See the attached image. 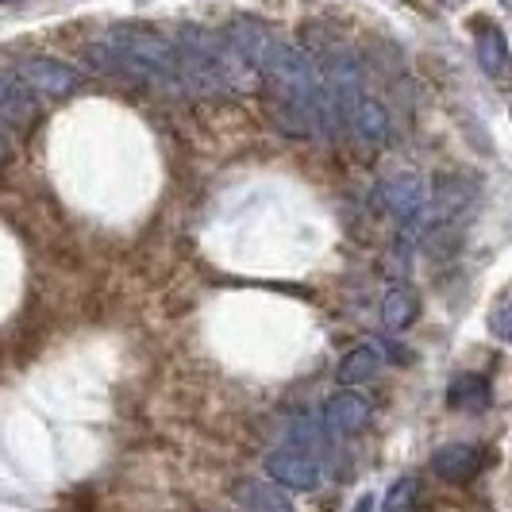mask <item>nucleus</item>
Returning <instances> with one entry per match:
<instances>
[{
	"instance_id": "f8f14e48",
	"label": "nucleus",
	"mask_w": 512,
	"mask_h": 512,
	"mask_svg": "<svg viewBox=\"0 0 512 512\" xmlns=\"http://www.w3.org/2000/svg\"><path fill=\"white\" fill-rule=\"evenodd\" d=\"M416 312H420V305H416L412 289H405V285H389V289H385V297H382L385 328H393V332H405L412 320H416Z\"/></svg>"
},
{
	"instance_id": "dca6fc26",
	"label": "nucleus",
	"mask_w": 512,
	"mask_h": 512,
	"mask_svg": "<svg viewBox=\"0 0 512 512\" xmlns=\"http://www.w3.org/2000/svg\"><path fill=\"white\" fill-rule=\"evenodd\" d=\"M251 512H289V505H285L282 497H274V493H258Z\"/></svg>"
},
{
	"instance_id": "9d476101",
	"label": "nucleus",
	"mask_w": 512,
	"mask_h": 512,
	"mask_svg": "<svg viewBox=\"0 0 512 512\" xmlns=\"http://www.w3.org/2000/svg\"><path fill=\"white\" fill-rule=\"evenodd\" d=\"M324 420H328V428L335 432H362L366 428V420H370V405L362 401L359 393H335L324 401Z\"/></svg>"
},
{
	"instance_id": "7ed1b4c3",
	"label": "nucleus",
	"mask_w": 512,
	"mask_h": 512,
	"mask_svg": "<svg viewBox=\"0 0 512 512\" xmlns=\"http://www.w3.org/2000/svg\"><path fill=\"white\" fill-rule=\"evenodd\" d=\"M378 205H382L393 220L416 224V220L428 212V185H424L420 174H412V170H397V174H389V178L378 185Z\"/></svg>"
},
{
	"instance_id": "20e7f679",
	"label": "nucleus",
	"mask_w": 512,
	"mask_h": 512,
	"mask_svg": "<svg viewBox=\"0 0 512 512\" xmlns=\"http://www.w3.org/2000/svg\"><path fill=\"white\" fill-rule=\"evenodd\" d=\"M16 77L24 81L31 93H43V97H66L81 85V74H77L70 62L62 58H47V54H35V58H24L16 66Z\"/></svg>"
},
{
	"instance_id": "a211bd4d",
	"label": "nucleus",
	"mask_w": 512,
	"mask_h": 512,
	"mask_svg": "<svg viewBox=\"0 0 512 512\" xmlns=\"http://www.w3.org/2000/svg\"><path fill=\"white\" fill-rule=\"evenodd\" d=\"M0 4H12V0H0Z\"/></svg>"
},
{
	"instance_id": "ddd939ff",
	"label": "nucleus",
	"mask_w": 512,
	"mask_h": 512,
	"mask_svg": "<svg viewBox=\"0 0 512 512\" xmlns=\"http://www.w3.org/2000/svg\"><path fill=\"white\" fill-rule=\"evenodd\" d=\"M378 370H382V355L374 347H355V351H347L343 362H339V382L366 385Z\"/></svg>"
},
{
	"instance_id": "1a4fd4ad",
	"label": "nucleus",
	"mask_w": 512,
	"mask_h": 512,
	"mask_svg": "<svg viewBox=\"0 0 512 512\" xmlns=\"http://www.w3.org/2000/svg\"><path fill=\"white\" fill-rule=\"evenodd\" d=\"M35 120V101L20 77H0V124L8 128H27Z\"/></svg>"
},
{
	"instance_id": "4468645a",
	"label": "nucleus",
	"mask_w": 512,
	"mask_h": 512,
	"mask_svg": "<svg viewBox=\"0 0 512 512\" xmlns=\"http://www.w3.org/2000/svg\"><path fill=\"white\" fill-rule=\"evenodd\" d=\"M382 512H416V482L401 478L397 486H389L382 501Z\"/></svg>"
},
{
	"instance_id": "f257e3e1",
	"label": "nucleus",
	"mask_w": 512,
	"mask_h": 512,
	"mask_svg": "<svg viewBox=\"0 0 512 512\" xmlns=\"http://www.w3.org/2000/svg\"><path fill=\"white\" fill-rule=\"evenodd\" d=\"M85 58L101 74L128 77V81H139V85H158V89H174V93L185 89L181 85L178 47L166 35H158L154 27H112V31H104L101 43L85 47Z\"/></svg>"
},
{
	"instance_id": "0eeeda50",
	"label": "nucleus",
	"mask_w": 512,
	"mask_h": 512,
	"mask_svg": "<svg viewBox=\"0 0 512 512\" xmlns=\"http://www.w3.org/2000/svg\"><path fill=\"white\" fill-rule=\"evenodd\" d=\"M432 470H436L443 482H470L478 470H482V447H474V443H447V447H439L436 455H432Z\"/></svg>"
},
{
	"instance_id": "f03ea898",
	"label": "nucleus",
	"mask_w": 512,
	"mask_h": 512,
	"mask_svg": "<svg viewBox=\"0 0 512 512\" xmlns=\"http://www.w3.org/2000/svg\"><path fill=\"white\" fill-rule=\"evenodd\" d=\"M181 62V85L197 97H231V93H247L255 70L247 66V58L231 47L224 31H205L197 24H185L174 39Z\"/></svg>"
},
{
	"instance_id": "423d86ee",
	"label": "nucleus",
	"mask_w": 512,
	"mask_h": 512,
	"mask_svg": "<svg viewBox=\"0 0 512 512\" xmlns=\"http://www.w3.org/2000/svg\"><path fill=\"white\" fill-rule=\"evenodd\" d=\"M339 120L355 131L362 143H370V147H382V143H389V131H393V124H389V108H385L374 93L359 97V101H355L347 112H343V116H339Z\"/></svg>"
},
{
	"instance_id": "39448f33",
	"label": "nucleus",
	"mask_w": 512,
	"mask_h": 512,
	"mask_svg": "<svg viewBox=\"0 0 512 512\" xmlns=\"http://www.w3.org/2000/svg\"><path fill=\"white\" fill-rule=\"evenodd\" d=\"M266 474L270 482L293 493H312L320 486V462L308 455L305 447H278L266 455Z\"/></svg>"
},
{
	"instance_id": "9b49d317",
	"label": "nucleus",
	"mask_w": 512,
	"mask_h": 512,
	"mask_svg": "<svg viewBox=\"0 0 512 512\" xmlns=\"http://www.w3.org/2000/svg\"><path fill=\"white\" fill-rule=\"evenodd\" d=\"M489 401H493V389L482 374H459L447 389V405L459 412H482L489 409Z\"/></svg>"
},
{
	"instance_id": "6e6552de",
	"label": "nucleus",
	"mask_w": 512,
	"mask_h": 512,
	"mask_svg": "<svg viewBox=\"0 0 512 512\" xmlns=\"http://www.w3.org/2000/svg\"><path fill=\"white\" fill-rule=\"evenodd\" d=\"M474 51H478V66L489 77H505V70H509V43H505L501 27L482 20L478 31H474Z\"/></svg>"
},
{
	"instance_id": "f3484780",
	"label": "nucleus",
	"mask_w": 512,
	"mask_h": 512,
	"mask_svg": "<svg viewBox=\"0 0 512 512\" xmlns=\"http://www.w3.org/2000/svg\"><path fill=\"white\" fill-rule=\"evenodd\" d=\"M0 158H4V139H0Z\"/></svg>"
},
{
	"instance_id": "2eb2a0df",
	"label": "nucleus",
	"mask_w": 512,
	"mask_h": 512,
	"mask_svg": "<svg viewBox=\"0 0 512 512\" xmlns=\"http://www.w3.org/2000/svg\"><path fill=\"white\" fill-rule=\"evenodd\" d=\"M489 332L497 335L501 343H512V293L505 301L493 305V312H489Z\"/></svg>"
}]
</instances>
